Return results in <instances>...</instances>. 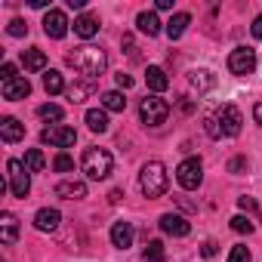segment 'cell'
<instances>
[{"instance_id": "cell-41", "label": "cell", "mask_w": 262, "mask_h": 262, "mask_svg": "<svg viewBox=\"0 0 262 262\" xmlns=\"http://www.w3.org/2000/svg\"><path fill=\"white\" fill-rule=\"evenodd\" d=\"M253 117H256V123L262 126V102H256V105H253Z\"/></svg>"}, {"instance_id": "cell-6", "label": "cell", "mask_w": 262, "mask_h": 262, "mask_svg": "<svg viewBox=\"0 0 262 262\" xmlns=\"http://www.w3.org/2000/svg\"><path fill=\"white\" fill-rule=\"evenodd\" d=\"M7 188L16 198H28V191H31V170L22 161H7Z\"/></svg>"}, {"instance_id": "cell-37", "label": "cell", "mask_w": 262, "mask_h": 262, "mask_svg": "<svg viewBox=\"0 0 262 262\" xmlns=\"http://www.w3.org/2000/svg\"><path fill=\"white\" fill-rule=\"evenodd\" d=\"M247 170V158H231L228 161V173H244Z\"/></svg>"}, {"instance_id": "cell-5", "label": "cell", "mask_w": 262, "mask_h": 262, "mask_svg": "<svg viewBox=\"0 0 262 262\" xmlns=\"http://www.w3.org/2000/svg\"><path fill=\"white\" fill-rule=\"evenodd\" d=\"M139 117H142L145 126H161L170 117V102L161 99V96H145L139 102Z\"/></svg>"}, {"instance_id": "cell-27", "label": "cell", "mask_w": 262, "mask_h": 262, "mask_svg": "<svg viewBox=\"0 0 262 262\" xmlns=\"http://www.w3.org/2000/svg\"><path fill=\"white\" fill-rule=\"evenodd\" d=\"M43 90H47L50 96L62 93V90H65V80H62V74H59V71H47V74H43Z\"/></svg>"}, {"instance_id": "cell-24", "label": "cell", "mask_w": 262, "mask_h": 262, "mask_svg": "<svg viewBox=\"0 0 262 262\" xmlns=\"http://www.w3.org/2000/svg\"><path fill=\"white\" fill-rule=\"evenodd\" d=\"M102 108H105V111H123V108H126V99H123V93H117V90H108V93H102Z\"/></svg>"}, {"instance_id": "cell-17", "label": "cell", "mask_w": 262, "mask_h": 262, "mask_svg": "<svg viewBox=\"0 0 262 262\" xmlns=\"http://www.w3.org/2000/svg\"><path fill=\"white\" fill-rule=\"evenodd\" d=\"M0 136H4V142L25 139V123H19L16 117H4V120H0Z\"/></svg>"}, {"instance_id": "cell-34", "label": "cell", "mask_w": 262, "mask_h": 262, "mask_svg": "<svg viewBox=\"0 0 262 262\" xmlns=\"http://www.w3.org/2000/svg\"><path fill=\"white\" fill-rule=\"evenodd\" d=\"M53 167L59 170V173H68V170H74V161L62 151V155H56V161H53Z\"/></svg>"}, {"instance_id": "cell-29", "label": "cell", "mask_w": 262, "mask_h": 262, "mask_svg": "<svg viewBox=\"0 0 262 262\" xmlns=\"http://www.w3.org/2000/svg\"><path fill=\"white\" fill-rule=\"evenodd\" d=\"M37 117H40V120H53V123H59V120L65 117V111H62L59 105H50V102H47V105L37 108Z\"/></svg>"}, {"instance_id": "cell-4", "label": "cell", "mask_w": 262, "mask_h": 262, "mask_svg": "<svg viewBox=\"0 0 262 262\" xmlns=\"http://www.w3.org/2000/svg\"><path fill=\"white\" fill-rule=\"evenodd\" d=\"M111 155L105 151V148H86L83 151V158H80V167H83V173H86V179H93V182H99V179H108V173H111Z\"/></svg>"}, {"instance_id": "cell-22", "label": "cell", "mask_w": 262, "mask_h": 262, "mask_svg": "<svg viewBox=\"0 0 262 262\" xmlns=\"http://www.w3.org/2000/svg\"><path fill=\"white\" fill-rule=\"evenodd\" d=\"M136 28H139L142 34L155 37V34H161V19H158L155 13H139V16H136Z\"/></svg>"}, {"instance_id": "cell-19", "label": "cell", "mask_w": 262, "mask_h": 262, "mask_svg": "<svg viewBox=\"0 0 262 262\" xmlns=\"http://www.w3.org/2000/svg\"><path fill=\"white\" fill-rule=\"evenodd\" d=\"M145 83H148V90H155V93H164V90L170 86V77L164 74V68H158V65H148V71H145Z\"/></svg>"}, {"instance_id": "cell-36", "label": "cell", "mask_w": 262, "mask_h": 262, "mask_svg": "<svg viewBox=\"0 0 262 262\" xmlns=\"http://www.w3.org/2000/svg\"><path fill=\"white\" fill-rule=\"evenodd\" d=\"M7 31H10V34H13V37H25V34H28V25H25V22H22V19H13V22H10V28H7Z\"/></svg>"}, {"instance_id": "cell-3", "label": "cell", "mask_w": 262, "mask_h": 262, "mask_svg": "<svg viewBox=\"0 0 262 262\" xmlns=\"http://www.w3.org/2000/svg\"><path fill=\"white\" fill-rule=\"evenodd\" d=\"M170 185V176H167V167L161 161H148L139 173V188L145 198H161Z\"/></svg>"}, {"instance_id": "cell-13", "label": "cell", "mask_w": 262, "mask_h": 262, "mask_svg": "<svg viewBox=\"0 0 262 262\" xmlns=\"http://www.w3.org/2000/svg\"><path fill=\"white\" fill-rule=\"evenodd\" d=\"M133 237H136V231H133L129 222H114L111 225V244L117 250H129V247H133Z\"/></svg>"}, {"instance_id": "cell-9", "label": "cell", "mask_w": 262, "mask_h": 262, "mask_svg": "<svg viewBox=\"0 0 262 262\" xmlns=\"http://www.w3.org/2000/svg\"><path fill=\"white\" fill-rule=\"evenodd\" d=\"M40 142L56 145V148H71L77 142V133H74V126H50L40 133Z\"/></svg>"}, {"instance_id": "cell-38", "label": "cell", "mask_w": 262, "mask_h": 262, "mask_svg": "<svg viewBox=\"0 0 262 262\" xmlns=\"http://www.w3.org/2000/svg\"><path fill=\"white\" fill-rule=\"evenodd\" d=\"M114 80H117V86H120V90H129V86H133V77H129V74H123V71H120Z\"/></svg>"}, {"instance_id": "cell-26", "label": "cell", "mask_w": 262, "mask_h": 262, "mask_svg": "<svg viewBox=\"0 0 262 262\" xmlns=\"http://www.w3.org/2000/svg\"><path fill=\"white\" fill-rule=\"evenodd\" d=\"M188 83H191L194 90H210L216 80H213V74H210V71H204V68H201V71H191V74H188Z\"/></svg>"}, {"instance_id": "cell-8", "label": "cell", "mask_w": 262, "mask_h": 262, "mask_svg": "<svg viewBox=\"0 0 262 262\" xmlns=\"http://www.w3.org/2000/svg\"><path fill=\"white\" fill-rule=\"evenodd\" d=\"M253 68H256V50H250V47H237V50L228 53V71H231V74L244 77V74H250Z\"/></svg>"}, {"instance_id": "cell-39", "label": "cell", "mask_w": 262, "mask_h": 262, "mask_svg": "<svg viewBox=\"0 0 262 262\" xmlns=\"http://www.w3.org/2000/svg\"><path fill=\"white\" fill-rule=\"evenodd\" d=\"M216 247H219L216 241H204V247H201V253H204V256L210 259V256H216Z\"/></svg>"}, {"instance_id": "cell-30", "label": "cell", "mask_w": 262, "mask_h": 262, "mask_svg": "<svg viewBox=\"0 0 262 262\" xmlns=\"http://www.w3.org/2000/svg\"><path fill=\"white\" fill-rule=\"evenodd\" d=\"M25 167H28L31 173H40V170L47 167V158H43V155H40L37 148H31V151L25 155Z\"/></svg>"}, {"instance_id": "cell-16", "label": "cell", "mask_w": 262, "mask_h": 262, "mask_svg": "<svg viewBox=\"0 0 262 262\" xmlns=\"http://www.w3.org/2000/svg\"><path fill=\"white\" fill-rule=\"evenodd\" d=\"M71 28H74V34H77V37L90 40V37L99 31V19H96L93 13H80V16L74 19V25H71Z\"/></svg>"}, {"instance_id": "cell-1", "label": "cell", "mask_w": 262, "mask_h": 262, "mask_svg": "<svg viewBox=\"0 0 262 262\" xmlns=\"http://www.w3.org/2000/svg\"><path fill=\"white\" fill-rule=\"evenodd\" d=\"M68 65H71L74 71H80L86 80H96V77L108 68V56H105V50H99V47H93V43H83V47H77L74 53H68Z\"/></svg>"}, {"instance_id": "cell-10", "label": "cell", "mask_w": 262, "mask_h": 262, "mask_svg": "<svg viewBox=\"0 0 262 262\" xmlns=\"http://www.w3.org/2000/svg\"><path fill=\"white\" fill-rule=\"evenodd\" d=\"M68 16L62 13V10H50L47 16H43V31H47V37H53V40H62L65 34H68Z\"/></svg>"}, {"instance_id": "cell-33", "label": "cell", "mask_w": 262, "mask_h": 262, "mask_svg": "<svg viewBox=\"0 0 262 262\" xmlns=\"http://www.w3.org/2000/svg\"><path fill=\"white\" fill-rule=\"evenodd\" d=\"M231 228H234L237 234H250V231H253V222H250L247 216H231Z\"/></svg>"}, {"instance_id": "cell-2", "label": "cell", "mask_w": 262, "mask_h": 262, "mask_svg": "<svg viewBox=\"0 0 262 262\" xmlns=\"http://www.w3.org/2000/svg\"><path fill=\"white\" fill-rule=\"evenodd\" d=\"M241 123H244V117H241V111L234 108V105H219L207 120H204V126H207V133L213 136V139H222V136H237L241 133Z\"/></svg>"}, {"instance_id": "cell-32", "label": "cell", "mask_w": 262, "mask_h": 262, "mask_svg": "<svg viewBox=\"0 0 262 262\" xmlns=\"http://www.w3.org/2000/svg\"><path fill=\"white\" fill-rule=\"evenodd\" d=\"M228 262H253V256H250V250H247L244 244H237V247H231Z\"/></svg>"}, {"instance_id": "cell-12", "label": "cell", "mask_w": 262, "mask_h": 262, "mask_svg": "<svg viewBox=\"0 0 262 262\" xmlns=\"http://www.w3.org/2000/svg\"><path fill=\"white\" fill-rule=\"evenodd\" d=\"M28 93H31L28 77H13V80H7V83H0V96H4L7 102H19V99H25Z\"/></svg>"}, {"instance_id": "cell-31", "label": "cell", "mask_w": 262, "mask_h": 262, "mask_svg": "<svg viewBox=\"0 0 262 262\" xmlns=\"http://www.w3.org/2000/svg\"><path fill=\"white\" fill-rule=\"evenodd\" d=\"M237 207H241L244 213H253V216H256V219L262 222V210H259V204H256V198H247V194H244V198H237Z\"/></svg>"}, {"instance_id": "cell-23", "label": "cell", "mask_w": 262, "mask_h": 262, "mask_svg": "<svg viewBox=\"0 0 262 262\" xmlns=\"http://www.w3.org/2000/svg\"><path fill=\"white\" fill-rule=\"evenodd\" d=\"M22 65H25L28 71H43V68H47V56H43L40 50H34V47H31V50H25V53H22Z\"/></svg>"}, {"instance_id": "cell-15", "label": "cell", "mask_w": 262, "mask_h": 262, "mask_svg": "<svg viewBox=\"0 0 262 262\" xmlns=\"http://www.w3.org/2000/svg\"><path fill=\"white\" fill-rule=\"evenodd\" d=\"M59 222H62V213H59V210L43 207V210L34 213V228H37V231H56Z\"/></svg>"}, {"instance_id": "cell-21", "label": "cell", "mask_w": 262, "mask_h": 262, "mask_svg": "<svg viewBox=\"0 0 262 262\" xmlns=\"http://www.w3.org/2000/svg\"><path fill=\"white\" fill-rule=\"evenodd\" d=\"M83 120H86V126L93 129V133H105L108 129V111L105 108H90Z\"/></svg>"}, {"instance_id": "cell-40", "label": "cell", "mask_w": 262, "mask_h": 262, "mask_svg": "<svg viewBox=\"0 0 262 262\" xmlns=\"http://www.w3.org/2000/svg\"><path fill=\"white\" fill-rule=\"evenodd\" d=\"M250 31H253V37H256V40H262V16H256V19H253Z\"/></svg>"}, {"instance_id": "cell-18", "label": "cell", "mask_w": 262, "mask_h": 262, "mask_svg": "<svg viewBox=\"0 0 262 262\" xmlns=\"http://www.w3.org/2000/svg\"><path fill=\"white\" fill-rule=\"evenodd\" d=\"M56 194L65 198V201H80V198H86V185L77 182V179H65V182L56 185Z\"/></svg>"}, {"instance_id": "cell-11", "label": "cell", "mask_w": 262, "mask_h": 262, "mask_svg": "<svg viewBox=\"0 0 262 262\" xmlns=\"http://www.w3.org/2000/svg\"><path fill=\"white\" fill-rule=\"evenodd\" d=\"M161 231L170 234V237H185V234L191 231V225H188V219H182L179 213H164V216H161Z\"/></svg>"}, {"instance_id": "cell-7", "label": "cell", "mask_w": 262, "mask_h": 262, "mask_svg": "<svg viewBox=\"0 0 262 262\" xmlns=\"http://www.w3.org/2000/svg\"><path fill=\"white\" fill-rule=\"evenodd\" d=\"M176 179H179V185H182L185 191L201 188V182H204V164H201L198 158H185V161L176 167Z\"/></svg>"}, {"instance_id": "cell-28", "label": "cell", "mask_w": 262, "mask_h": 262, "mask_svg": "<svg viewBox=\"0 0 262 262\" xmlns=\"http://www.w3.org/2000/svg\"><path fill=\"white\" fill-rule=\"evenodd\" d=\"M142 259H145V262H164V259H167V250H164V244H161V241H148V247H145Z\"/></svg>"}, {"instance_id": "cell-42", "label": "cell", "mask_w": 262, "mask_h": 262, "mask_svg": "<svg viewBox=\"0 0 262 262\" xmlns=\"http://www.w3.org/2000/svg\"><path fill=\"white\" fill-rule=\"evenodd\" d=\"M158 10H173V0H158Z\"/></svg>"}, {"instance_id": "cell-25", "label": "cell", "mask_w": 262, "mask_h": 262, "mask_svg": "<svg viewBox=\"0 0 262 262\" xmlns=\"http://www.w3.org/2000/svg\"><path fill=\"white\" fill-rule=\"evenodd\" d=\"M93 90H96V83H93V80H80V83L68 86V99H71V102H83L86 96H93Z\"/></svg>"}, {"instance_id": "cell-20", "label": "cell", "mask_w": 262, "mask_h": 262, "mask_svg": "<svg viewBox=\"0 0 262 262\" xmlns=\"http://www.w3.org/2000/svg\"><path fill=\"white\" fill-rule=\"evenodd\" d=\"M188 25H191V16H188V13H176V16L167 22V37H170V40H179Z\"/></svg>"}, {"instance_id": "cell-35", "label": "cell", "mask_w": 262, "mask_h": 262, "mask_svg": "<svg viewBox=\"0 0 262 262\" xmlns=\"http://www.w3.org/2000/svg\"><path fill=\"white\" fill-rule=\"evenodd\" d=\"M13 77H19V74H16V65H13V62H4V65H0V83H7V80H13Z\"/></svg>"}, {"instance_id": "cell-14", "label": "cell", "mask_w": 262, "mask_h": 262, "mask_svg": "<svg viewBox=\"0 0 262 262\" xmlns=\"http://www.w3.org/2000/svg\"><path fill=\"white\" fill-rule=\"evenodd\" d=\"M0 241L4 247H13L19 241V219L13 213H0Z\"/></svg>"}]
</instances>
